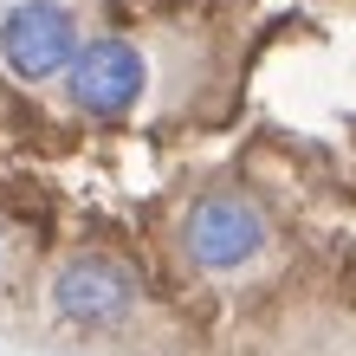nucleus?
<instances>
[{"instance_id":"obj_2","label":"nucleus","mask_w":356,"mask_h":356,"mask_svg":"<svg viewBox=\"0 0 356 356\" xmlns=\"http://www.w3.org/2000/svg\"><path fill=\"white\" fill-rule=\"evenodd\" d=\"M65 78H72V104L91 111V117H123L143 97V85H149L143 52L130 39H91V46H78Z\"/></svg>"},{"instance_id":"obj_3","label":"nucleus","mask_w":356,"mask_h":356,"mask_svg":"<svg viewBox=\"0 0 356 356\" xmlns=\"http://www.w3.org/2000/svg\"><path fill=\"white\" fill-rule=\"evenodd\" d=\"M266 246V214L240 195H207L188 214V259L207 272H234Z\"/></svg>"},{"instance_id":"obj_1","label":"nucleus","mask_w":356,"mask_h":356,"mask_svg":"<svg viewBox=\"0 0 356 356\" xmlns=\"http://www.w3.org/2000/svg\"><path fill=\"white\" fill-rule=\"evenodd\" d=\"M78 52V26L72 13L58 7V0H26V7H13L0 19V58H7L13 78H26V85H46L72 65Z\"/></svg>"},{"instance_id":"obj_4","label":"nucleus","mask_w":356,"mask_h":356,"mask_svg":"<svg viewBox=\"0 0 356 356\" xmlns=\"http://www.w3.org/2000/svg\"><path fill=\"white\" fill-rule=\"evenodd\" d=\"M52 305H58V318H72V324H85V330H111L130 318V305H136V279L123 272L117 259H72L65 272L52 279Z\"/></svg>"}]
</instances>
